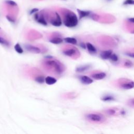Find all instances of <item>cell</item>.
<instances>
[{
    "label": "cell",
    "mask_w": 134,
    "mask_h": 134,
    "mask_svg": "<svg viewBox=\"0 0 134 134\" xmlns=\"http://www.w3.org/2000/svg\"><path fill=\"white\" fill-rule=\"evenodd\" d=\"M78 19L76 15L72 12L68 10L64 16L63 24L67 27H74L77 25Z\"/></svg>",
    "instance_id": "6da1fadb"
},
{
    "label": "cell",
    "mask_w": 134,
    "mask_h": 134,
    "mask_svg": "<svg viewBox=\"0 0 134 134\" xmlns=\"http://www.w3.org/2000/svg\"><path fill=\"white\" fill-rule=\"evenodd\" d=\"M45 64L49 68H52L58 74H61L64 70L63 65L57 60H48L45 61Z\"/></svg>",
    "instance_id": "7a4b0ae2"
},
{
    "label": "cell",
    "mask_w": 134,
    "mask_h": 134,
    "mask_svg": "<svg viewBox=\"0 0 134 134\" xmlns=\"http://www.w3.org/2000/svg\"><path fill=\"white\" fill-rule=\"evenodd\" d=\"M87 118L94 122H100L103 120V117L98 114H89L87 115Z\"/></svg>",
    "instance_id": "3957f363"
},
{
    "label": "cell",
    "mask_w": 134,
    "mask_h": 134,
    "mask_svg": "<svg viewBox=\"0 0 134 134\" xmlns=\"http://www.w3.org/2000/svg\"><path fill=\"white\" fill-rule=\"evenodd\" d=\"M24 47L26 50L29 52L34 53H40L41 52L40 49L35 46L27 44V45H25Z\"/></svg>",
    "instance_id": "277c9868"
},
{
    "label": "cell",
    "mask_w": 134,
    "mask_h": 134,
    "mask_svg": "<svg viewBox=\"0 0 134 134\" xmlns=\"http://www.w3.org/2000/svg\"><path fill=\"white\" fill-rule=\"evenodd\" d=\"M56 19L51 21V24L54 26L59 27L62 25V21H61L60 16L58 14V13H56Z\"/></svg>",
    "instance_id": "5b68a950"
},
{
    "label": "cell",
    "mask_w": 134,
    "mask_h": 134,
    "mask_svg": "<svg viewBox=\"0 0 134 134\" xmlns=\"http://www.w3.org/2000/svg\"><path fill=\"white\" fill-rule=\"evenodd\" d=\"M80 81H81V82L83 83V84H90L91 83H93V80L90 78V77H88V76H81L80 77Z\"/></svg>",
    "instance_id": "8992f818"
},
{
    "label": "cell",
    "mask_w": 134,
    "mask_h": 134,
    "mask_svg": "<svg viewBox=\"0 0 134 134\" xmlns=\"http://www.w3.org/2000/svg\"><path fill=\"white\" fill-rule=\"evenodd\" d=\"M113 53V51L111 50H108L102 51L101 54L100 56L104 60H106L108 59H109L111 54Z\"/></svg>",
    "instance_id": "52a82bcc"
},
{
    "label": "cell",
    "mask_w": 134,
    "mask_h": 134,
    "mask_svg": "<svg viewBox=\"0 0 134 134\" xmlns=\"http://www.w3.org/2000/svg\"><path fill=\"white\" fill-rule=\"evenodd\" d=\"M106 74L105 72H99L92 75L91 77L95 80H102L106 77Z\"/></svg>",
    "instance_id": "ba28073f"
},
{
    "label": "cell",
    "mask_w": 134,
    "mask_h": 134,
    "mask_svg": "<svg viewBox=\"0 0 134 134\" xmlns=\"http://www.w3.org/2000/svg\"><path fill=\"white\" fill-rule=\"evenodd\" d=\"M77 53V50L75 49L71 48L69 49H66L63 51V53L67 56L69 57H73Z\"/></svg>",
    "instance_id": "9c48e42d"
},
{
    "label": "cell",
    "mask_w": 134,
    "mask_h": 134,
    "mask_svg": "<svg viewBox=\"0 0 134 134\" xmlns=\"http://www.w3.org/2000/svg\"><path fill=\"white\" fill-rule=\"evenodd\" d=\"M77 11L79 15V19L80 20H81L83 17H85L87 16H89L90 14L91 13L90 11H82V10H81L79 9H77Z\"/></svg>",
    "instance_id": "30bf717a"
},
{
    "label": "cell",
    "mask_w": 134,
    "mask_h": 134,
    "mask_svg": "<svg viewBox=\"0 0 134 134\" xmlns=\"http://www.w3.org/2000/svg\"><path fill=\"white\" fill-rule=\"evenodd\" d=\"M121 87L124 89H126V90L131 89L133 88V82L131 81H128V82L124 83L123 84H121Z\"/></svg>",
    "instance_id": "8fae6325"
},
{
    "label": "cell",
    "mask_w": 134,
    "mask_h": 134,
    "mask_svg": "<svg viewBox=\"0 0 134 134\" xmlns=\"http://www.w3.org/2000/svg\"><path fill=\"white\" fill-rule=\"evenodd\" d=\"M45 82L48 85H52L55 84L57 82V80L53 77H47L45 79Z\"/></svg>",
    "instance_id": "7c38bea8"
},
{
    "label": "cell",
    "mask_w": 134,
    "mask_h": 134,
    "mask_svg": "<svg viewBox=\"0 0 134 134\" xmlns=\"http://www.w3.org/2000/svg\"><path fill=\"white\" fill-rule=\"evenodd\" d=\"M90 67V66L89 65L80 66L77 67L76 70L78 72H84V71L89 70Z\"/></svg>",
    "instance_id": "4fadbf2b"
},
{
    "label": "cell",
    "mask_w": 134,
    "mask_h": 134,
    "mask_svg": "<svg viewBox=\"0 0 134 134\" xmlns=\"http://www.w3.org/2000/svg\"><path fill=\"white\" fill-rule=\"evenodd\" d=\"M86 47L88 49V50L92 52V53H95L96 52V49L95 47L91 43L87 42L86 44Z\"/></svg>",
    "instance_id": "5bb4252c"
},
{
    "label": "cell",
    "mask_w": 134,
    "mask_h": 134,
    "mask_svg": "<svg viewBox=\"0 0 134 134\" xmlns=\"http://www.w3.org/2000/svg\"><path fill=\"white\" fill-rule=\"evenodd\" d=\"M64 40L67 43H69L74 45H76L77 43V39L73 37H66L64 38Z\"/></svg>",
    "instance_id": "9a60e30c"
},
{
    "label": "cell",
    "mask_w": 134,
    "mask_h": 134,
    "mask_svg": "<svg viewBox=\"0 0 134 134\" xmlns=\"http://www.w3.org/2000/svg\"><path fill=\"white\" fill-rule=\"evenodd\" d=\"M51 43L53 44H60L63 42V39L59 37H54L50 40L49 41Z\"/></svg>",
    "instance_id": "2e32d148"
},
{
    "label": "cell",
    "mask_w": 134,
    "mask_h": 134,
    "mask_svg": "<svg viewBox=\"0 0 134 134\" xmlns=\"http://www.w3.org/2000/svg\"><path fill=\"white\" fill-rule=\"evenodd\" d=\"M37 22L38 23H40V24H42L44 26L47 25V22H46V20H45V17H44L43 15H42L40 17L39 16L38 20H37Z\"/></svg>",
    "instance_id": "e0dca14e"
},
{
    "label": "cell",
    "mask_w": 134,
    "mask_h": 134,
    "mask_svg": "<svg viewBox=\"0 0 134 134\" xmlns=\"http://www.w3.org/2000/svg\"><path fill=\"white\" fill-rule=\"evenodd\" d=\"M14 49H15V51H16L17 53H20V54H22V53H23V52H24L23 49H22V48L21 47V45H20L19 43H17V44L15 45V46H14Z\"/></svg>",
    "instance_id": "ac0fdd59"
},
{
    "label": "cell",
    "mask_w": 134,
    "mask_h": 134,
    "mask_svg": "<svg viewBox=\"0 0 134 134\" xmlns=\"http://www.w3.org/2000/svg\"><path fill=\"white\" fill-rule=\"evenodd\" d=\"M0 44L7 47L10 46V44L9 42V41H8L7 40H6L5 39H4L2 37H0Z\"/></svg>",
    "instance_id": "d6986e66"
},
{
    "label": "cell",
    "mask_w": 134,
    "mask_h": 134,
    "mask_svg": "<svg viewBox=\"0 0 134 134\" xmlns=\"http://www.w3.org/2000/svg\"><path fill=\"white\" fill-rule=\"evenodd\" d=\"M124 66L125 67H126V68H131V67H132L133 66V63L130 60H126L124 62Z\"/></svg>",
    "instance_id": "ffe728a7"
},
{
    "label": "cell",
    "mask_w": 134,
    "mask_h": 134,
    "mask_svg": "<svg viewBox=\"0 0 134 134\" xmlns=\"http://www.w3.org/2000/svg\"><path fill=\"white\" fill-rule=\"evenodd\" d=\"M5 3L10 7H17V3L15 2L12 1V0H7V1L5 2Z\"/></svg>",
    "instance_id": "44dd1931"
},
{
    "label": "cell",
    "mask_w": 134,
    "mask_h": 134,
    "mask_svg": "<svg viewBox=\"0 0 134 134\" xmlns=\"http://www.w3.org/2000/svg\"><path fill=\"white\" fill-rule=\"evenodd\" d=\"M89 17L93 20L95 21H97L99 20L100 19V16L98 14L93 13H91V14L89 15Z\"/></svg>",
    "instance_id": "7402d4cb"
},
{
    "label": "cell",
    "mask_w": 134,
    "mask_h": 134,
    "mask_svg": "<svg viewBox=\"0 0 134 134\" xmlns=\"http://www.w3.org/2000/svg\"><path fill=\"white\" fill-rule=\"evenodd\" d=\"M45 78L43 76H38L35 78V81L39 83H43L45 82Z\"/></svg>",
    "instance_id": "603a6c76"
},
{
    "label": "cell",
    "mask_w": 134,
    "mask_h": 134,
    "mask_svg": "<svg viewBox=\"0 0 134 134\" xmlns=\"http://www.w3.org/2000/svg\"><path fill=\"white\" fill-rule=\"evenodd\" d=\"M109 59L113 61H114V62H116L118 61V56L115 54V53H112L109 58Z\"/></svg>",
    "instance_id": "cb8c5ba5"
},
{
    "label": "cell",
    "mask_w": 134,
    "mask_h": 134,
    "mask_svg": "<svg viewBox=\"0 0 134 134\" xmlns=\"http://www.w3.org/2000/svg\"><path fill=\"white\" fill-rule=\"evenodd\" d=\"M102 100L104 101H111L114 100V98L112 96H105L102 98Z\"/></svg>",
    "instance_id": "d4e9b609"
},
{
    "label": "cell",
    "mask_w": 134,
    "mask_h": 134,
    "mask_svg": "<svg viewBox=\"0 0 134 134\" xmlns=\"http://www.w3.org/2000/svg\"><path fill=\"white\" fill-rule=\"evenodd\" d=\"M124 5H133L134 1L133 0H126L124 2Z\"/></svg>",
    "instance_id": "484cf974"
},
{
    "label": "cell",
    "mask_w": 134,
    "mask_h": 134,
    "mask_svg": "<svg viewBox=\"0 0 134 134\" xmlns=\"http://www.w3.org/2000/svg\"><path fill=\"white\" fill-rule=\"evenodd\" d=\"M6 18L7 19V20H8L10 22L12 23H15V20L13 17H12V16H10V15H7V16H6Z\"/></svg>",
    "instance_id": "4316f807"
},
{
    "label": "cell",
    "mask_w": 134,
    "mask_h": 134,
    "mask_svg": "<svg viewBox=\"0 0 134 134\" xmlns=\"http://www.w3.org/2000/svg\"><path fill=\"white\" fill-rule=\"evenodd\" d=\"M37 11H38V9H36V8H35V9H32V10L30 11V14L32 15V14L35 13V12H37Z\"/></svg>",
    "instance_id": "83f0119b"
},
{
    "label": "cell",
    "mask_w": 134,
    "mask_h": 134,
    "mask_svg": "<svg viewBox=\"0 0 134 134\" xmlns=\"http://www.w3.org/2000/svg\"><path fill=\"white\" fill-rule=\"evenodd\" d=\"M126 54L131 58H133L134 57V54L133 52H127L126 53Z\"/></svg>",
    "instance_id": "f1b7e54d"
},
{
    "label": "cell",
    "mask_w": 134,
    "mask_h": 134,
    "mask_svg": "<svg viewBox=\"0 0 134 134\" xmlns=\"http://www.w3.org/2000/svg\"><path fill=\"white\" fill-rule=\"evenodd\" d=\"M80 46L82 48H83V49H86V44H85L84 43H83V42H82V43H81L80 44Z\"/></svg>",
    "instance_id": "f546056e"
},
{
    "label": "cell",
    "mask_w": 134,
    "mask_h": 134,
    "mask_svg": "<svg viewBox=\"0 0 134 134\" xmlns=\"http://www.w3.org/2000/svg\"><path fill=\"white\" fill-rule=\"evenodd\" d=\"M128 20H129V21L130 22H131L132 23H133V22H134V19H133V18H130V19H128Z\"/></svg>",
    "instance_id": "4dcf8cb0"
},
{
    "label": "cell",
    "mask_w": 134,
    "mask_h": 134,
    "mask_svg": "<svg viewBox=\"0 0 134 134\" xmlns=\"http://www.w3.org/2000/svg\"><path fill=\"white\" fill-rule=\"evenodd\" d=\"M107 1H111V0H107Z\"/></svg>",
    "instance_id": "1f68e13d"
},
{
    "label": "cell",
    "mask_w": 134,
    "mask_h": 134,
    "mask_svg": "<svg viewBox=\"0 0 134 134\" xmlns=\"http://www.w3.org/2000/svg\"></svg>",
    "instance_id": "d6a6232c"
}]
</instances>
